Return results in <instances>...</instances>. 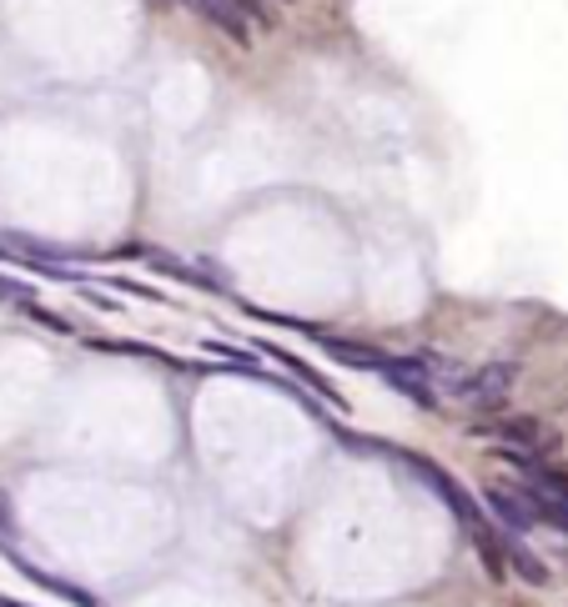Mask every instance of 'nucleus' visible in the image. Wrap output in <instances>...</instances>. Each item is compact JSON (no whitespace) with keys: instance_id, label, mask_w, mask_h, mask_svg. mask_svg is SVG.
<instances>
[{"instance_id":"obj_1","label":"nucleus","mask_w":568,"mask_h":607,"mask_svg":"<svg viewBox=\"0 0 568 607\" xmlns=\"http://www.w3.org/2000/svg\"><path fill=\"white\" fill-rule=\"evenodd\" d=\"M518 478L514 487L529 497V507L539 512V528H554L568 537V472L554 462V457H543V462H523L514 467Z\"/></svg>"},{"instance_id":"obj_2","label":"nucleus","mask_w":568,"mask_h":607,"mask_svg":"<svg viewBox=\"0 0 568 607\" xmlns=\"http://www.w3.org/2000/svg\"><path fill=\"white\" fill-rule=\"evenodd\" d=\"M478 437L493 442V453L508 457V467L523 462H543V457H558V437L533 417H498V422H483Z\"/></svg>"},{"instance_id":"obj_3","label":"nucleus","mask_w":568,"mask_h":607,"mask_svg":"<svg viewBox=\"0 0 568 607\" xmlns=\"http://www.w3.org/2000/svg\"><path fill=\"white\" fill-rule=\"evenodd\" d=\"M182 5L197 15V21H207V26H212L222 40H232V46L251 51V21L237 11V5H232V0H182Z\"/></svg>"},{"instance_id":"obj_4","label":"nucleus","mask_w":568,"mask_h":607,"mask_svg":"<svg viewBox=\"0 0 568 607\" xmlns=\"http://www.w3.org/2000/svg\"><path fill=\"white\" fill-rule=\"evenodd\" d=\"M232 5H237V11L247 15L251 26H272V21H277V15L267 11V0H232Z\"/></svg>"}]
</instances>
